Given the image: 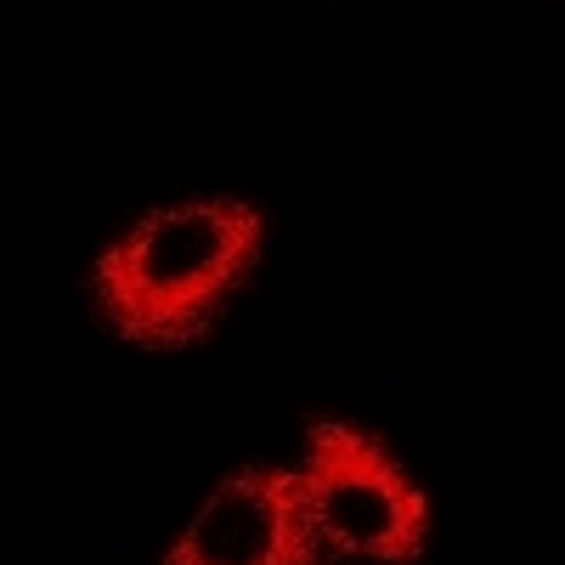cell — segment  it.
Instances as JSON below:
<instances>
[{"instance_id": "cell-3", "label": "cell", "mask_w": 565, "mask_h": 565, "mask_svg": "<svg viewBox=\"0 0 565 565\" xmlns=\"http://www.w3.org/2000/svg\"><path fill=\"white\" fill-rule=\"evenodd\" d=\"M311 503L300 492V469L244 463L221 476L204 509L186 521L159 565H328Z\"/></svg>"}, {"instance_id": "cell-2", "label": "cell", "mask_w": 565, "mask_h": 565, "mask_svg": "<svg viewBox=\"0 0 565 565\" xmlns=\"http://www.w3.org/2000/svg\"><path fill=\"white\" fill-rule=\"evenodd\" d=\"M300 492L328 554L373 565H418L430 548V498L396 452L345 418H306Z\"/></svg>"}, {"instance_id": "cell-1", "label": "cell", "mask_w": 565, "mask_h": 565, "mask_svg": "<svg viewBox=\"0 0 565 565\" xmlns=\"http://www.w3.org/2000/svg\"><path fill=\"white\" fill-rule=\"evenodd\" d=\"M266 215L244 199H199L141 215L90 266V300L114 340L141 351L204 345L232 295L249 282Z\"/></svg>"}]
</instances>
